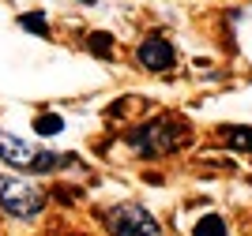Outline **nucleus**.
<instances>
[{
	"mask_svg": "<svg viewBox=\"0 0 252 236\" xmlns=\"http://www.w3.org/2000/svg\"><path fill=\"white\" fill-rule=\"evenodd\" d=\"M0 210L15 221H34L45 210V191L23 180V173H4L0 176Z\"/></svg>",
	"mask_w": 252,
	"mask_h": 236,
	"instance_id": "7ed1b4c3",
	"label": "nucleus"
},
{
	"mask_svg": "<svg viewBox=\"0 0 252 236\" xmlns=\"http://www.w3.org/2000/svg\"><path fill=\"white\" fill-rule=\"evenodd\" d=\"M102 225L109 229V236H162L151 210L139 203H117L102 210Z\"/></svg>",
	"mask_w": 252,
	"mask_h": 236,
	"instance_id": "20e7f679",
	"label": "nucleus"
},
{
	"mask_svg": "<svg viewBox=\"0 0 252 236\" xmlns=\"http://www.w3.org/2000/svg\"><path fill=\"white\" fill-rule=\"evenodd\" d=\"M87 49L94 52L98 60H109V56H113V34H105V30L91 34V41H87Z\"/></svg>",
	"mask_w": 252,
	"mask_h": 236,
	"instance_id": "9d476101",
	"label": "nucleus"
},
{
	"mask_svg": "<svg viewBox=\"0 0 252 236\" xmlns=\"http://www.w3.org/2000/svg\"><path fill=\"white\" fill-rule=\"evenodd\" d=\"M19 26H23V30H31L34 38H45V34H49L45 11H27V15H19Z\"/></svg>",
	"mask_w": 252,
	"mask_h": 236,
	"instance_id": "1a4fd4ad",
	"label": "nucleus"
},
{
	"mask_svg": "<svg viewBox=\"0 0 252 236\" xmlns=\"http://www.w3.org/2000/svg\"><path fill=\"white\" fill-rule=\"evenodd\" d=\"M0 165L11 169V173H23V176H49V173H61L68 165H75V154L45 150V146L31 143V139H19V135L0 128Z\"/></svg>",
	"mask_w": 252,
	"mask_h": 236,
	"instance_id": "f03ea898",
	"label": "nucleus"
},
{
	"mask_svg": "<svg viewBox=\"0 0 252 236\" xmlns=\"http://www.w3.org/2000/svg\"><path fill=\"white\" fill-rule=\"evenodd\" d=\"M83 4H98V0H83Z\"/></svg>",
	"mask_w": 252,
	"mask_h": 236,
	"instance_id": "9b49d317",
	"label": "nucleus"
},
{
	"mask_svg": "<svg viewBox=\"0 0 252 236\" xmlns=\"http://www.w3.org/2000/svg\"><path fill=\"white\" fill-rule=\"evenodd\" d=\"M219 139L230 150H241V154H252V124H226L219 131Z\"/></svg>",
	"mask_w": 252,
	"mask_h": 236,
	"instance_id": "423d86ee",
	"label": "nucleus"
},
{
	"mask_svg": "<svg viewBox=\"0 0 252 236\" xmlns=\"http://www.w3.org/2000/svg\"><path fill=\"white\" fill-rule=\"evenodd\" d=\"M136 68L151 75H166L177 68V49H173V41L166 34H147V38L136 45Z\"/></svg>",
	"mask_w": 252,
	"mask_h": 236,
	"instance_id": "39448f33",
	"label": "nucleus"
},
{
	"mask_svg": "<svg viewBox=\"0 0 252 236\" xmlns=\"http://www.w3.org/2000/svg\"><path fill=\"white\" fill-rule=\"evenodd\" d=\"M192 236H230L226 217H222V214H203L200 221L192 225Z\"/></svg>",
	"mask_w": 252,
	"mask_h": 236,
	"instance_id": "0eeeda50",
	"label": "nucleus"
},
{
	"mask_svg": "<svg viewBox=\"0 0 252 236\" xmlns=\"http://www.w3.org/2000/svg\"><path fill=\"white\" fill-rule=\"evenodd\" d=\"M34 131L42 135V139L61 135V131H64V116H61V113H42V116H34Z\"/></svg>",
	"mask_w": 252,
	"mask_h": 236,
	"instance_id": "6e6552de",
	"label": "nucleus"
},
{
	"mask_svg": "<svg viewBox=\"0 0 252 236\" xmlns=\"http://www.w3.org/2000/svg\"><path fill=\"white\" fill-rule=\"evenodd\" d=\"M125 143L132 154L139 157H166V154H177V150H185V146L192 143V128L185 116L177 113H158L151 116V120L136 124L132 131L125 135Z\"/></svg>",
	"mask_w": 252,
	"mask_h": 236,
	"instance_id": "f257e3e1",
	"label": "nucleus"
}]
</instances>
